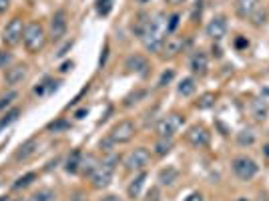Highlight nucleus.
<instances>
[{"label":"nucleus","mask_w":269,"mask_h":201,"mask_svg":"<svg viewBox=\"0 0 269 201\" xmlns=\"http://www.w3.org/2000/svg\"><path fill=\"white\" fill-rule=\"evenodd\" d=\"M183 46V39L181 37H167V44H165V50H167V55L173 57L177 55L179 50Z\"/></svg>","instance_id":"nucleus-19"},{"label":"nucleus","mask_w":269,"mask_h":201,"mask_svg":"<svg viewBox=\"0 0 269 201\" xmlns=\"http://www.w3.org/2000/svg\"><path fill=\"white\" fill-rule=\"evenodd\" d=\"M127 69L133 71V73L145 75V71L149 69V64H147V60H145L141 55H134V57H129V59H127Z\"/></svg>","instance_id":"nucleus-16"},{"label":"nucleus","mask_w":269,"mask_h":201,"mask_svg":"<svg viewBox=\"0 0 269 201\" xmlns=\"http://www.w3.org/2000/svg\"><path fill=\"white\" fill-rule=\"evenodd\" d=\"M85 115H87V109H80V111H77V115H75V117H77V119H82V117H85Z\"/></svg>","instance_id":"nucleus-41"},{"label":"nucleus","mask_w":269,"mask_h":201,"mask_svg":"<svg viewBox=\"0 0 269 201\" xmlns=\"http://www.w3.org/2000/svg\"><path fill=\"white\" fill-rule=\"evenodd\" d=\"M213 105H215V95H213V93L203 95V97H201L197 103H195L197 109H209V107H213Z\"/></svg>","instance_id":"nucleus-27"},{"label":"nucleus","mask_w":269,"mask_h":201,"mask_svg":"<svg viewBox=\"0 0 269 201\" xmlns=\"http://www.w3.org/2000/svg\"><path fill=\"white\" fill-rule=\"evenodd\" d=\"M37 149H38L37 139H30V141H26L19 151H16V159H19V161H24V159H28L30 155H35Z\"/></svg>","instance_id":"nucleus-17"},{"label":"nucleus","mask_w":269,"mask_h":201,"mask_svg":"<svg viewBox=\"0 0 269 201\" xmlns=\"http://www.w3.org/2000/svg\"><path fill=\"white\" fill-rule=\"evenodd\" d=\"M253 113H255V119L257 121H263L265 117H267V107L263 103H259V100H255V103H253Z\"/></svg>","instance_id":"nucleus-30"},{"label":"nucleus","mask_w":269,"mask_h":201,"mask_svg":"<svg viewBox=\"0 0 269 201\" xmlns=\"http://www.w3.org/2000/svg\"><path fill=\"white\" fill-rule=\"evenodd\" d=\"M12 60V55L10 53H4V50H0V69H4V66Z\"/></svg>","instance_id":"nucleus-34"},{"label":"nucleus","mask_w":269,"mask_h":201,"mask_svg":"<svg viewBox=\"0 0 269 201\" xmlns=\"http://www.w3.org/2000/svg\"><path fill=\"white\" fill-rule=\"evenodd\" d=\"M16 99V93L14 91H10V93H6V95H2L0 97V109H4V107H8L12 100Z\"/></svg>","instance_id":"nucleus-32"},{"label":"nucleus","mask_w":269,"mask_h":201,"mask_svg":"<svg viewBox=\"0 0 269 201\" xmlns=\"http://www.w3.org/2000/svg\"><path fill=\"white\" fill-rule=\"evenodd\" d=\"M80 163H82L80 151H73V155L69 157V161H66V171H69V173H77L80 169Z\"/></svg>","instance_id":"nucleus-21"},{"label":"nucleus","mask_w":269,"mask_h":201,"mask_svg":"<svg viewBox=\"0 0 269 201\" xmlns=\"http://www.w3.org/2000/svg\"><path fill=\"white\" fill-rule=\"evenodd\" d=\"M0 201H6V197H0Z\"/></svg>","instance_id":"nucleus-46"},{"label":"nucleus","mask_w":269,"mask_h":201,"mask_svg":"<svg viewBox=\"0 0 269 201\" xmlns=\"http://www.w3.org/2000/svg\"><path fill=\"white\" fill-rule=\"evenodd\" d=\"M237 143L241 147H247V145H253L255 143V133L251 129H243L241 133H237Z\"/></svg>","instance_id":"nucleus-24"},{"label":"nucleus","mask_w":269,"mask_h":201,"mask_svg":"<svg viewBox=\"0 0 269 201\" xmlns=\"http://www.w3.org/2000/svg\"><path fill=\"white\" fill-rule=\"evenodd\" d=\"M113 10V0H96V12L100 16H107Z\"/></svg>","instance_id":"nucleus-29"},{"label":"nucleus","mask_w":269,"mask_h":201,"mask_svg":"<svg viewBox=\"0 0 269 201\" xmlns=\"http://www.w3.org/2000/svg\"><path fill=\"white\" fill-rule=\"evenodd\" d=\"M177 26H179V14H173L171 19H169V24H167V28H169V32H173Z\"/></svg>","instance_id":"nucleus-35"},{"label":"nucleus","mask_w":269,"mask_h":201,"mask_svg":"<svg viewBox=\"0 0 269 201\" xmlns=\"http://www.w3.org/2000/svg\"><path fill=\"white\" fill-rule=\"evenodd\" d=\"M173 149V141L171 139H165V137H159V141L155 143V153L159 155V157H163V155H167L169 151Z\"/></svg>","instance_id":"nucleus-22"},{"label":"nucleus","mask_w":269,"mask_h":201,"mask_svg":"<svg viewBox=\"0 0 269 201\" xmlns=\"http://www.w3.org/2000/svg\"><path fill=\"white\" fill-rule=\"evenodd\" d=\"M134 133H137V129H134V123L133 121H119L109 133L111 137V143H116V145H123V143H129Z\"/></svg>","instance_id":"nucleus-5"},{"label":"nucleus","mask_w":269,"mask_h":201,"mask_svg":"<svg viewBox=\"0 0 269 201\" xmlns=\"http://www.w3.org/2000/svg\"><path fill=\"white\" fill-rule=\"evenodd\" d=\"M183 121H185L183 115H179V113H171V115L163 117V119L157 123V135L165 137V139H171L179 131V127L183 125Z\"/></svg>","instance_id":"nucleus-4"},{"label":"nucleus","mask_w":269,"mask_h":201,"mask_svg":"<svg viewBox=\"0 0 269 201\" xmlns=\"http://www.w3.org/2000/svg\"><path fill=\"white\" fill-rule=\"evenodd\" d=\"M69 69H73V62H64V64L60 66V73H66Z\"/></svg>","instance_id":"nucleus-39"},{"label":"nucleus","mask_w":269,"mask_h":201,"mask_svg":"<svg viewBox=\"0 0 269 201\" xmlns=\"http://www.w3.org/2000/svg\"><path fill=\"white\" fill-rule=\"evenodd\" d=\"M35 179H37V173H26V175H22V177H19V179L14 181V189H24V187H28Z\"/></svg>","instance_id":"nucleus-25"},{"label":"nucleus","mask_w":269,"mask_h":201,"mask_svg":"<svg viewBox=\"0 0 269 201\" xmlns=\"http://www.w3.org/2000/svg\"><path fill=\"white\" fill-rule=\"evenodd\" d=\"M22 42H24V46H26L28 53H38V50L46 44V32L42 28V24L40 22H30L24 28Z\"/></svg>","instance_id":"nucleus-2"},{"label":"nucleus","mask_w":269,"mask_h":201,"mask_svg":"<svg viewBox=\"0 0 269 201\" xmlns=\"http://www.w3.org/2000/svg\"><path fill=\"white\" fill-rule=\"evenodd\" d=\"M187 141H189L193 147H197V149H203V147H207L209 141H211V133H209L205 127L195 125V127H191V129L187 131Z\"/></svg>","instance_id":"nucleus-10"},{"label":"nucleus","mask_w":269,"mask_h":201,"mask_svg":"<svg viewBox=\"0 0 269 201\" xmlns=\"http://www.w3.org/2000/svg\"><path fill=\"white\" fill-rule=\"evenodd\" d=\"M195 79H183L181 80V85H179V95H183V97H191L193 93H195Z\"/></svg>","instance_id":"nucleus-23"},{"label":"nucleus","mask_w":269,"mask_h":201,"mask_svg":"<svg viewBox=\"0 0 269 201\" xmlns=\"http://www.w3.org/2000/svg\"><path fill=\"white\" fill-rule=\"evenodd\" d=\"M169 35V28H167V19L165 14H159L157 19H151L147 30L143 32V44L145 48L149 50V53H159V50L163 48L165 44V37Z\"/></svg>","instance_id":"nucleus-1"},{"label":"nucleus","mask_w":269,"mask_h":201,"mask_svg":"<svg viewBox=\"0 0 269 201\" xmlns=\"http://www.w3.org/2000/svg\"><path fill=\"white\" fill-rule=\"evenodd\" d=\"M207 66H209L207 55L203 53V50H197V53L193 55V59H191V71L195 75H199V77H203L207 73Z\"/></svg>","instance_id":"nucleus-12"},{"label":"nucleus","mask_w":269,"mask_h":201,"mask_svg":"<svg viewBox=\"0 0 269 201\" xmlns=\"http://www.w3.org/2000/svg\"><path fill=\"white\" fill-rule=\"evenodd\" d=\"M257 4H259V0H237V4H235V10H237L239 16L247 19V16H251V14L257 10Z\"/></svg>","instance_id":"nucleus-14"},{"label":"nucleus","mask_w":269,"mask_h":201,"mask_svg":"<svg viewBox=\"0 0 269 201\" xmlns=\"http://www.w3.org/2000/svg\"><path fill=\"white\" fill-rule=\"evenodd\" d=\"M173 77H175V71H165V73L161 75V79H159V87H165L167 82H171Z\"/></svg>","instance_id":"nucleus-33"},{"label":"nucleus","mask_w":269,"mask_h":201,"mask_svg":"<svg viewBox=\"0 0 269 201\" xmlns=\"http://www.w3.org/2000/svg\"><path fill=\"white\" fill-rule=\"evenodd\" d=\"M233 201H251V199H247V197H237V199H233Z\"/></svg>","instance_id":"nucleus-44"},{"label":"nucleus","mask_w":269,"mask_h":201,"mask_svg":"<svg viewBox=\"0 0 269 201\" xmlns=\"http://www.w3.org/2000/svg\"><path fill=\"white\" fill-rule=\"evenodd\" d=\"M149 22H151V16H149V14H145V12H141V14L137 16V22H134V26H133L134 35H137V37H143V32L147 30Z\"/></svg>","instance_id":"nucleus-20"},{"label":"nucleus","mask_w":269,"mask_h":201,"mask_svg":"<svg viewBox=\"0 0 269 201\" xmlns=\"http://www.w3.org/2000/svg\"><path fill=\"white\" fill-rule=\"evenodd\" d=\"M185 201H203V195H201L199 191H195V193H191Z\"/></svg>","instance_id":"nucleus-37"},{"label":"nucleus","mask_w":269,"mask_h":201,"mask_svg":"<svg viewBox=\"0 0 269 201\" xmlns=\"http://www.w3.org/2000/svg\"><path fill=\"white\" fill-rule=\"evenodd\" d=\"M169 2H171V4H183L185 0H169Z\"/></svg>","instance_id":"nucleus-42"},{"label":"nucleus","mask_w":269,"mask_h":201,"mask_svg":"<svg viewBox=\"0 0 269 201\" xmlns=\"http://www.w3.org/2000/svg\"><path fill=\"white\" fill-rule=\"evenodd\" d=\"M231 167H233V173L243 181H249L257 175V163L249 157H235Z\"/></svg>","instance_id":"nucleus-6"},{"label":"nucleus","mask_w":269,"mask_h":201,"mask_svg":"<svg viewBox=\"0 0 269 201\" xmlns=\"http://www.w3.org/2000/svg\"><path fill=\"white\" fill-rule=\"evenodd\" d=\"M53 197H55V195H53V191H46V189H44V191L35 193V195H32V197L28 199V201H53Z\"/></svg>","instance_id":"nucleus-31"},{"label":"nucleus","mask_w":269,"mask_h":201,"mask_svg":"<svg viewBox=\"0 0 269 201\" xmlns=\"http://www.w3.org/2000/svg\"><path fill=\"white\" fill-rule=\"evenodd\" d=\"M149 161H151L149 149L139 147V149H134L133 153L127 155V159H125V167H127L129 171H143L145 167L149 165Z\"/></svg>","instance_id":"nucleus-8"},{"label":"nucleus","mask_w":269,"mask_h":201,"mask_svg":"<svg viewBox=\"0 0 269 201\" xmlns=\"http://www.w3.org/2000/svg\"><path fill=\"white\" fill-rule=\"evenodd\" d=\"M66 26H69V19H66L64 10H57L50 19V39L60 40L66 35Z\"/></svg>","instance_id":"nucleus-9"},{"label":"nucleus","mask_w":269,"mask_h":201,"mask_svg":"<svg viewBox=\"0 0 269 201\" xmlns=\"http://www.w3.org/2000/svg\"><path fill=\"white\" fill-rule=\"evenodd\" d=\"M19 115H20V109H12V111H8L2 119H0V131H2L6 125H10V123H14L16 119H19Z\"/></svg>","instance_id":"nucleus-26"},{"label":"nucleus","mask_w":269,"mask_h":201,"mask_svg":"<svg viewBox=\"0 0 269 201\" xmlns=\"http://www.w3.org/2000/svg\"><path fill=\"white\" fill-rule=\"evenodd\" d=\"M116 161H119L116 157H111V159H107V161H103V163H98V165L95 167V171L91 173L93 187L103 189V187L109 185L111 179H113V173H115V165H116Z\"/></svg>","instance_id":"nucleus-3"},{"label":"nucleus","mask_w":269,"mask_h":201,"mask_svg":"<svg viewBox=\"0 0 269 201\" xmlns=\"http://www.w3.org/2000/svg\"><path fill=\"white\" fill-rule=\"evenodd\" d=\"M57 89V82L53 80V79H46L42 85H38L37 89H35V93L37 95H46V93H50V91H55Z\"/></svg>","instance_id":"nucleus-28"},{"label":"nucleus","mask_w":269,"mask_h":201,"mask_svg":"<svg viewBox=\"0 0 269 201\" xmlns=\"http://www.w3.org/2000/svg\"><path fill=\"white\" fill-rule=\"evenodd\" d=\"M225 32H227V19L223 14L219 16H215V19L207 24V35L213 39V40H221L225 37Z\"/></svg>","instance_id":"nucleus-11"},{"label":"nucleus","mask_w":269,"mask_h":201,"mask_svg":"<svg viewBox=\"0 0 269 201\" xmlns=\"http://www.w3.org/2000/svg\"><path fill=\"white\" fill-rule=\"evenodd\" d=\"M137 4H147V2H151V0H134Z\"/></svg>","instance_id":"nucleus-43"},{"label":"nucleus","mask_w":269,"mask_h":201,"mask_svg":"<svg viewBox=\"0 0 269 201\" xmlns=\"http://www.w3.org/2000/svg\"><path fill=\"white\" fill-rule=\"evenodd\" d=\"M179 177V169H175V167H165V169L159 171V183L161 185H173V183L177 181Z\"/></svg>","instance_id":"nucleus-18"},{"label":"nucleus","mask_w":269,"mask_h":201,"mask_svg":"<svg viewBox=\"0 0 269 201\" xmlns=\"http://www.w3.org/2000/svg\"><path fill=\"white\" fill-rule=\"evenodd\" d=\"M66 127H69V123H64V121H57V123H50L48 125L50 131H58V129H66Z\"/></svg>","instance_id":"nucleus-36"},{"label":"nucleus","mask_w":269,"mask_h":201,"mask_svg":"<svg viewBox=\"0 0 269 201\" xmlns=\"http://www.w3.org/2000/svg\"><path fill=\"white\" fill-rule=\"evenodd\" d=\"M24 22H22V19L20 16H14V19L6 24V28H4V32H2V40L8 44V46H14V44H19L20 40H22V37H24Z\"/></svg>","instance_id":"nucleus-7"},{"label":"nucleus","mask_w":269,"mask_h":201,"mask_svg":"<svg viewBox=\"0 0 269 201\" xmlns=\"http://www.w3.org/2000/svg\"><path fill=\"white\" fill-rule=\"evenodd\" d=\"M263 153H265V155L269 157V145H265V149H263Z\"/></svg>","instance_id":"nucleus-45"},{"label":"nucleus","mask_w":269,"mask_h":201,"mask_svg":"<svg viewBox=\"0 0 269 201\" xmlns=\"http://www.w3.org/2000/svg\"><path fill=\"white\" fill-rule=\"evenodd\" d=\"M10 2H12V0H0V12H4L10 6Z\"/></svg>","instance_id":"nucleus-38"},{"label":"nucleus","mask_w":269,"mask_h":201,"mask_svg":"<svg viewBox=\"0 0 269 201\" xmlns=\"http://www.w3.org/2000/svg\"><path fill=\"white\" fill-rule=\"evenodd\" d=\"M145 181H147V173H145V171H141L137 177L131 181V185H129V189H127V193H129L131 199H137V197L141 195V189H143V185H145Z\"/></svg>","instance_id":"nucleus-15"},{"label":"nucleus","mask_w":269,"mask_h":201,"mask_svg":"<svg viewBox=\"0 0 269 201\" xmlns=\"http://www.w3.org/2000/svg\"><path fill=\"white\" fill-rule=\"evenodd\" d=\"M103 201H123V199H121V197H116V195H107Z\"/></svg>","instance_id":"nucleus-40"},{"label":"nucleus","mask_w":269,"mask_h":201,"mask_svg":"<svg viewBox=\"0 0 269 201\" xmlns=\"http://www.w3.org/2000/svg\"><path fill=\"white\" fill-rule=\"evenodd\" d=\"M26 73H28L26 64H16V66H12V69L6 71V82L10 87L19 85V82H22V79L26 77Z\"/></svg>","instance_id":"nucleus-13"}]
</instances>
